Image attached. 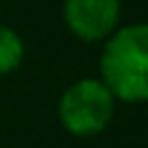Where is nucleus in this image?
<instances>
[{"instance_id":"nucleus-1","label":"nucleus","mask_w":148,"mask_h":148,"mask_svg":"<svg viewBox=\"0 0 148 148\" xmlns=\"http://www.w3.org/2000/svg\"><path fill=\"white\" fill-rule=\"evenodd\" d=\"M101 84L114 99L138 104L148 96V27L128 25L106 37L101 52Z\"/></svg>"},{"instance_id":"nucleus-2","label":"nucleus","mask_w":148,"mask_h":148,"mask_svg":"<svg viewBox=\"0 0 148 148\" xmlns=\"http://www.w3.org/2000/svg\"><path fill=\"white\" fill-rule=\"evenodd\" d=\"M114 96L101 79H79L59 99V121L74 136H96L114 116Z\"/></svg>"},{"instance_id":"nucleus-3","label":"nucleus","mask_w":148,"mask_h":148,"mask_svg":"<svg viewBox=\"0 0 148 148\" xmlns=\"http://www.w3.org/2000/svg\"><path fill=\"white\" fill-rule=\"evenodd\" d=\"M62 15L67 27L84 42L106 40L119 25V0H64Z\"/></svg>"},{"instance_id":"nucleus-4","label":"nucleus","mask_w":148,"mask_h":148,"mask_svg":"<svg viewBox=\"0 0 148 148\" xmlns=\"http://www.w3.org/2000/svg\"><path fill=\"white\" fill-rule=\"evenodd\" d=\"M25 57V45L22 37L12 27L0 25V74H10L22 64Z\"/></svg>"}]
</instances>
